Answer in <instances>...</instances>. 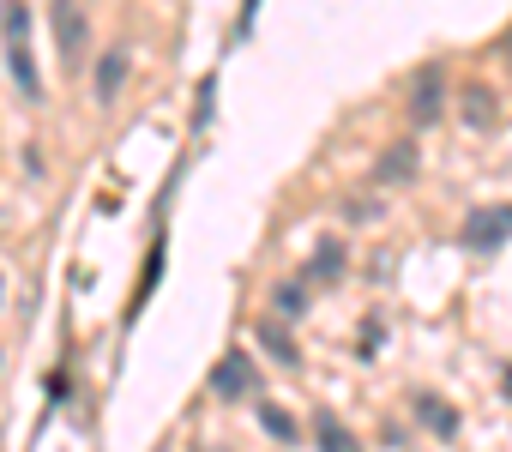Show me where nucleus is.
<instances>
[{"mask_svg": "<svg viewBox=\"0 0 512 452\" xmlns=\"http://www.w3.org/2000/svg\"><path fill=\"white\" fill-rule=\"evenodd\" d=\"M7 67H13V79H19V91L25 97H43V79H37V67H31V49H25V31H31V13L25 7H7Z\"/></svg>", "mask_w": 512, "mask_h": 452, "instance_id": "1", "label": "nucleus"}, {"mask_svg": "<svg viewBox=\"0 0 512 452\" xmlns=\"http://www.w3.org/2000/svg\"><path fill=\"white\" fill-rule=\"evenodd\" d=\"M506 236H512V205H476L464 217V248H476V254H494Z\"/></svg>", "mask_w": 512, "mask_h": 452, "instance_id": "2", "label": "nucleus"}, {"mask_svg": "<svg viewBox=\"0 0 512 452\" xmlns=\"http://www.w3.org/2000/svg\"><path fill=\"white\" fill-rule=\"evenodd\" d=\"M211 392H217V398H247V392H253V362H247L241 350H229V356L211 368Z\"/></svg>", "mask_w": 512, "mask_h": 452, "instance_id": "3", "label": "nucleus"}, {"mask_svg": "<svg viewBox=\"0 0 512 452\" xmlns=\"http://www.w3.org/2000/svg\"><path fill=\"white\" fill-rule=\"evenodd\" d=\"M55 37H61V61L79 67V55H85V19H79V7H55Z\"/></svg>", "mask_w": 512, "mask_h": 452, "instance_id": "4", "label": "nucleus"}, {"mask_svg": "<svg viewBox=\"0 0 512 452\" xmlns=\"http://www.w3.org/2000/svg\"><path fill=\"white\" fill-rule=\"evenodd\" d=\"M416 416H422L440 440H452V434H458V410H452L446 398H434V392H416Z\"/></svg>", "mask_w": 512, "mask_h": 452, "instance_id": "5", "label": "nucleus"}, {"mask_svg": "<svg viewBox=\"0 0 512 452\" xmlns=\"http://www.w3.org/2000/svg\"><path fill=\"white\" fill-rule=\"evenodd\" d=\"M410 115H416L422 127L440 115V67H428V73L416 79V91H410Z\"/></svg>", "mask_w": 512, "mask_h": 452, "instance_id": "6", "label": "nucleus"}, {"mask_svg": "<svg viewBox=\"0 0 512 452\" xmlns=\"http://www.w3.org/2000/svg\"><path fill=\"white\" fill-rule=\"evenodd\" d=\"M121 79H127V49H109V55L97 61V97H103V103H115Z\"/></svg>", "mask_w": 512, "mask_h": 452, "instance_id": "7", "label": "nucleus"}, {"mask_svg": "<svg viewBox=\"0 0 512 452\" xmlns=\"http://www.w3.org/2000/svg\"><path fill=\"white\" fill-rule=\"evenodd\" d=\"M314 446H320V452H362L356 434H350L338 416H320V422H314Z\"/></svg>", "mask_w": 512, "mask_h": 452, "instance_id": "8", "label": "nucleus"}, {"mask_svg": "<svg viewBox=\"0 0 512 452\" xmlns=\"http://www.w3.org/2000/svg\"><path fill=\"white\" fill-rule=\"evenodd\" d=\"M308 278H326V284H332V278H344V248H338V242H326V248L308 260Z\"/></svg>", "mask_w": 512, "mask_h": 452, "instance_id": "9", "label": "nucleus"}, {"mask_svg": "<svg viewBox=\"0 0 512 452\" xmlns=\"http://www.w3.org/2000/svg\"><path fill=\"white\" fill-rule=\"evenodd\" d=\"M410 169H416V151H410V145H392L386 163H380V181H404Z\"/></svg>", "mask_w": 512, "mask_h": 452, "instance_id": "10", "label": "nucleus"}, {"mask_svg": "<svg viewBox=\"0 0 512 452\" xmlns=\"http://www.w3.org/2000/svg\"><path fill=\"white\" fill-rule=\"evenodd\" d=\"M464 115H470V121H476V127H494V97H488V91H482V85H476V91H470V97H464Z\"/></svg>", "mask_w": 512, "mask_h": 452, "instance_id": "11", "label": "nucleus"}, {"mask_svg": "<svg viewBox=\"0 0 512 452\" xmlns=\"http://www.w3.org/2000/svg\"><path fill=\"white\" fill-rule=\"evenodd\" d=\"M260 344H266V350H272V356H278L284 368H296V344H290V338H284L278 326H260Z\"/></svg>", "mask_w": 512, "mask_h": 452, "instance_id": "12", "label": "nucleus"}, {"mask_svg": "<svg viewBox=\"0 0 512 452\" xmlns=\"http://www.w3.org/2000/svg\"><path fill=\"white\" fill-rule=\"evenodd\" d=\"M260 422H266L278 440H296V416H290V410H278V404H260Z\"/></svg>", "mask_w": 512, "mask_h": 452, "instance_id": "13", "label": "nucleus"}, {"mask_svg": "<svg viewBox=\"0 0 512 452\" xmlns=\"http://www.w3.org/2000/svg\"><path fill=\"white\" fill-rule=\"evenodd\" d=\"M278 308H284V314H302V308H308L302 284H284V290H278Z\"/></svg>", "mask_w": 512, "mask_h": 452, "instance_id": "14", "label": "nucleus"}, {"mask_svg": "<svg viewBox=\"0 0 512 452\" xmlns=\"http://www.w3.org/2000/svg\"><path fill=\"white\" fill-rule=\"evenodd\" d=\"M506 398H512V362H506Z\"/></svg>", "mask_w": 512, "mask_h": 452, "instance_id": "15", "label": "nucleus"}]
</instances>
